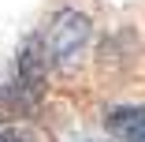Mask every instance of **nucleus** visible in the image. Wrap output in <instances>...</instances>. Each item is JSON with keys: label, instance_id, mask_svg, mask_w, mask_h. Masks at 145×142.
Returning a JSON list of instances; mask_svg holds the SVG:
<instances>
[{"label": "nucleus", "instance_id": "f257e3e1", "mask_svg": "<svg viewBox=\"0 0 145 142\" xmlns=\"http://www.w3.org/2000/svg\"><path fill=\"white\" fill-rule=\"evenodd\" d=\"M89 38H93L89 15L78 11V8H60V11L48 19L45 34H41L48 67H71V64H78V56L86 52Z\"/></svg>", "mask_w": 145, "mask_h": 142}, {"label": "nucleus", "instance_id": "f03ea898", "mask_svg": "<svg viewBox=\"0 0 145 142\" xmlns=\"http://www.w3.org/2000/svg\"><path fill=\"white\" fill-rule=\"evenodd\" d=\"M45 71H48V60H45V45H41V34H34L19 52H15V67H11V79L0 86V97L11 101L15 108H34L45 94Z\"/></svg>", "mask_w": 145, "mask_h": 142}, {"label": "nucleus", "instance_id": "7ed1b4c3", "mask_svg": "<svg viewBox=\"0 0 145 142\" xmlns=\"http://www.w3.org/2000/svg\"><path fill=\"white\" fill-rule=\"evenodd\" d=\"M104 127L119 142H145V108H138V105H112L104 112Z\"/></svg>", "mask_w": 145, "mask_h": 142}, {"label": "nucleus", "instance_id": "20e7f679", "mask_svg": "<svg viewBox=\"0 0 145 142\" xmlns=\"http://www.w3.org/2000/svg\"><path fill=\"white\" fill-rule=\"evenodd\" d=\"M0 142H26L15 127H4V124H0Z\"/></svg>", "mask_w": 145, "mask_h": 142}]
</instances>
